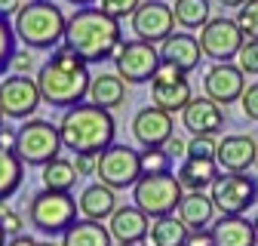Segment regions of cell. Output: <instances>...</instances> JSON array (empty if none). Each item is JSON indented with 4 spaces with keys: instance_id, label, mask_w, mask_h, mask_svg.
<instances>
[{
    "instance_id": "obj_1",
    "label": "cell",
    "mask_w": 258,
    "mask_h": 246,
    "mask_svg": "<svg viewBox=\"0 0 258 246\" xmlns=\"http://www.w3.org/2000/svg\"><path fill=\"white\" fill-rule=\"evenodd\" d=\"M37 86H40V96L46 105L52 108H74L80 102L89 99V65L71 49V46H55L52 55L40 65L37 71Z\"/></svg>"
},
{
    "instance_id": "obj_2",
    "label": "cell",
    "mask_w": 258,
    "mask_h": 246,
    "mask_svg": "<svg viewBox=\"0 0 258 246\" xmlns=\"http://www.w3.org/2000/svg\"><path fill=\"white\" fill-rule=\"evenodd\" d=\"M120 43H123V25L102 7H80L64 28V46H71L86 65L114 58Z\"/></svg>"
},
{
    "instance_id": "obj_3",
    "label": "cell",
    "mask_w": 258,
    "mask_h": 246,
    "mask_svg": "<svg viewBox=\"0 0 258 246\" xmlns=\"http://www.w3.org/2000/svg\"><path fill=\"white\" fill-rule=\"evenodd\" d=\"M58 133L61 142L71 154H89L99 157L105 148L114 145L117 136V120L108 108L92 105V102H80L74 108H68L58 120Z\"/></svg>"
},
{
    "instance_id": "obj_4",
    "label": "cell",
    "mask_w": 258,
    "mask_h": 246,
    "mask_svg": "<svg viewBox=\"0 0 258 246\" xmlns=\"http://www.w3.org/2000/svg\"><path fill=\"white\" fill-rule=\"evenodd\" d=\"M13 28L28 49H55L64 43L68 19L52 0H28L13 19Z\"/></svg>"
},
{
    "instance_id": "obj_5",
    "label": "cell",
    "mask_w": 258,
    "mask_h": 246,
    "mask_svg": "<svg viewBox=\"0 0 258 246\" xmlns=\"http://www.w3.org/2000/svg\"><path fill=\"white\" fill-rule=\"evenodd\" d=\"M77 212H80V203H77V197H71V191L43 188L28 203V222L40 234L55 237V234H64L77 222Z\"/></svg>"
},
{
    "instance_id": "obj_6",
    "label": "cell",
    "mask_w": 258,
    "mask_h": 246,
    "mask_svg": "<svg viewBox=\"0 0 258 246\" xmlns=\"http://www.w3.org/2000/svg\"><path fill=\"white\" fill-rule=\"evenodd\" d=\"M184 197V184L178 181L175 172H145L136 188H133V200L142 212H148L151 219L160 215H172L178 209Z\"/></svg>"
},
{
    "instance_id": "obj_7",
    "label": "cell",
    "mask_w": 258,
    "mask_h": 246,
    "mask_svg": "<svg viewBox=\"0 0 258 246\" xmlns=\"http://www.w3.org/2000/svg\"><path fill=\"white\" fill-rule=\"evenodd\" d=\"M64 148L58 123H49L43 117H31L28 123L19 127V142L16 154L25 166H46L49 160L58 157V151Z\"/></svg>"
},
{
    "instance_id": "obj_8",
    "label": "cell",
    "mask_w": 258,
    "mask_h": 246,
    "mask_svg": "<svg viewBox=\"0 0 258 246\" xmlns=\"http://www.w3.org/2000/svg\"><path fill=\"white\" fill-rule=\"evenodd\" d=\"M95 175H99V181L111 184L114 191L136 188V181L145 175L142 172V151L114 142L111 148H105L95 157Z\"/></svg>"
},
{
    "instance_id": "obj_9",
    "label": "cell",
    "mask_w": 258,
    "mask_h": 246,
    "mask_svg": "<svg viewBox=\"0 0 258 246\" xmlns=\"http://www.w3.org/2000/svg\"><path fill=\"white\" fill-rule=\"evenodd\" d=\"M163 65L157 43L148 40H123L114 52V71L126 80V83H151L157 68Z\"/></svg>"
},
{
    "instance_id": "obj_10",
    "label": "cell",
    "mask_w": 258,
    "mask_h": 246,
    "mask_svg": "<svg viewBox=\"0 0 258 246\" xmlns=\"http://www.w3.org/2000/svg\"><path fill=\"white\" fill-rule=\"evenodd\" d=\"M209 194L221 215H243L258 200V178L252 172H224L212 181Z\"/></svg>"
},
{
    "instance_id": "obj_11",
    "label": "cell",
    "mask_w": 258,
    "mask_h": 246,
    "mask_svg": "<svg viewBox=\"0 0 258 246\" xmlns=\"http://www.w3.org/2000/svg\"><path fill=\"white\" fill-rule=\"evenodd\" d=\"M243 43H246V34H243V28L237 25V19L218 16V19H209L200 28L203 55H209L212 61H231L234 55H240Z\"/></svg>"
},
{
    "instance_id": "obj_12",
    "label": "cell",
    "mask_w": 258,
    "mask_h": 246,
    "mask_svg": "<svg viewBox=\"0 0 258 246\" xmlns=\"http://www.w3.org/2000/svg\"><path fill=\"white\" fill-rule=\"evenodd\" d=\"M190 99H194V92H190L187 74L178 71L175 65H169V61H163L151 80V105L163 108L169 114H181Z\"/></svg>"
},
{
    "instance_id": "obj_13",
    "label": "cell",
    "mask_w": 258,
    "mask_h": 246,
    "mask_svg": "<svg viewBox=\"0 0 258 246\" xmlns=\"http://www.w3.org/2000/svg\"><path fill=\"white\" fill-rule=\"evenodd\" d=\"M43 102L40 86L28 74H7L0 80V108L10 120H28L34 117L37 105Z\"/></svg>"
},
{
    "instance_id": "obj_14",
    "label": "cell",
    "mask_w": 258,
    "mask_h": 246,
    "mask_svg": "<svg viewBox=\"0 0 258 246\" xmlns=\"http://www.w3.org/2000/svg\"><path fill=\"white\" fill-rule=\"evenodd\" d=\"M175 10L166 4V0H142V7L133 16V31L139 40L148 43H163L166 37L175 34Z\"/></svg>"
},
{
    "instance_id": "obj_15",
    "label": "cell",
    "mask_w": 258,
    "mask_h": 246,
    "mask_svg": "<svg viewBox=\"0 0 258 246\" xmlns=\"http://www.w3.org/2000/svg\"><path fill=\"white\" fill-rule=\"evenodd\" d=\"M203 89L206 96L215 99L218 105H234L246 92V71L234 61H212V68L203 74Z\"/></svg>"
},
{
    "instance_id": "obj_16",
    "label": "cell",
    "mask_w": 258,
    "mask_h": 246,
    "mask_svg": "<svg viewBox=\"0 0 258 246\" xmlns=\"http://www.w3.org/2000/svg\"><path fill=\"white\" fill-rule=\"evenodd\" d=\"M133 136L142 148H163L172 136H175V123H172V114L157 108V105H148L142 108L136 117H133Z\"/></svg>"
},
{
    "instance_id": "obj_17",
    "label": "cell",
    "mask_w": 258,
    "mask_h": 246,
    "mask_svg": "<svg viewBox=\"0 0 258 246\" xmlns=\"http://www.w3.org/2000/svg\"><path fill=\"white\" fill-rule=\"evenodd\" d=\"M215 163L224 172H249L252 163H258V145H255V139L246 136V133H231V136L218 139Z\"/></svg>"
},
{
    "instance_id": "obj_18",
    "label": "cell",
    "mask_w": 258,
    "mask_h": 246,
    "mask_svg": "<svg viewBox=\"0 0 258 246\" xmlns=\"http://www.w3.org/2000/svg\"><path fill=\"white\" fill-rule=\"evenodd\" d=\"M181 123L190 136H218L224 130V105L215 99H190L181 111Z\"/></svg>"
},
{
    "instance_id": "obj_19",
    "label": "cell",
    "mask_w": 258,
    "mask_h": 246,
    "mask_svg": "<svg viewBox=\"0 0 258 246\" xmlns=\"http://www.w3.org/2000/svg\"><path fill=\"white\" fill-rule=\"evenodd\" d=\"M108 222L117 243H145L151 234V215L142 212L139 206H117V212Z\"/></svg>"
},
{
    "instance_id": "obj_20",
    "label": "cell",
    "mask_w": 258,
    "mask_h": 246,
    "mask_svg": "<svg viewBox=\"0 0 258 246\" xmlns=\"http://www.w3.org/2000/svg\"><path fill=\"white\" fill-rule=\"evenodd\" d=\"M160 55H163V61L175 65L178 71L190 74V71L200 68L203 46H200V40L194 34H184V31H181V34H172V37H166L163 43H160Z\"/></svg>"
},
{
    "instance_id": "obj_21",
    "label": "cell",
    "mask_w": 258,
    "mask_h": 246,
    "mask_svg": "<svg viewBox=\"0 0 258 246\" xmlns=\"http://www.w3.org/2000/svg\"><path fill=\"white\" fill-rule=\"evenodd\" d=\"M80 203V215L83 219H92V222H105L117 212V191L105 181H92L83 188V194L77 197Z\"/></svg>"
},
{
    "instance_id": "obj_22",
    "label": "cell",
    "mask_w": 258,
    "mask_h": 246,
    "mask_svg": "<svg viewBox=\"0 0 258 246\" xmlns=\"http://www.w3.org/2000/svg\"><path fill=\"white\" fill-rule=\"evenodd\" d=\"M178 219L187 225V231H203L212 225L215 219V203H212V194H203V191H184L181 203H178Z\"/></svg>"
},
{
    "instance_id": "obj_23",
    "label": "cell",
    "mask_w": 258,
    "mask_h": 246,
    "mask_svg": "<svg viewBox=\"0 0 258 246\" xmlns=\"http://www.w3.org/2000/svg\"><path fill=\"white\" fill-rule=\"evenodd\" d=\"M212 237L215 246H258L255 225L243 215H221L218 222H212Z\"/></svg>"
},
{
    "instance_id": "obj_24",
    "label": "cell",
    "mask_w": 258,
    "mask_h": 246,
    "mask_svg": "<svg viewBox=\"0 0 258 246\" xmlns=\"http://www.w3.org/2000/svg\"><path fill=\"white\" fill-rule=\"evenodd\" d=\"M218 178V163L206 157H184L178 166V181L184 184V191H206L212 188V181Z\"/></svg>"
},
{
    "instance_id": "obj_25",
    "label": "cell",
    "mask_w": 258,
    "mask_h": 246,
    "mask_svg": "<svg viewBox=\"0 0 258 246\" xmlns=\"http://www.w3.org/2000/svg\"><path fill=\"white\" fill-rule=\"evenodd\" d=\"M61 246H114V234L102 222L83 219L61 234Z\"/></svg>"
},
{
    "instance_id": "obj_26",
    "label": "cell",
    "mask_w": 258,
    "mask_h": 246,
    "mask_svg": "<svg viewBox=\"0 0 258 246\" xmlns=\"http://www.w3.org/2000/svg\"><path fill=\"white\" fill-rule=\"evenodd\" d=\"M89 102L92 105H102L108 111L120 108L126 102V80L114 71V74H99L92 77V86H89Z\"/></svg>"
},
{
    "instance_id": "obj_27",
    "label": "cell",
    "mask_w": 258,
    "mask_h": 246,
    "mask_svg": "<svg viewBox=\"0 0 258 246\" xmlns=\"http://www.w3.org/2000/svg\"><path fill=\"white\" fill-rule=\"evenodd\" d=\"M25 181V163L19 154L0 145V200H10Z\"/></svg>"
},
{
    "instance_id": "obj_28",
    "label": "cell",
    "mask_w": 258,
    "mask_h": 246,
    "mask_svg": "<svg viewBox=\"0 0 258 246\" xmlns=\"http://www.w3.org/2000/svg\"><path fill=\"white\" fill-rule=\"evenodd\" d=\"M187 225L178 219V215L172 212V215H160V219H154L151 222V243L154 246H184V240H187Z\"/></svg>"
},
{
    "instance_id": "obj_29",
    "label": "cell",
    "mask_w": 258,
    "mask_h": 246,
    "mask_svg": "<svg viewBox=\"0 0 258 246\" xmlns=\"http://www.w3.org/2000/svg\"><path fill=\"white\" fill-rule=\"evenodd\" d=\"M40 175H43V188H52V191H71L77 184V178H80L74 160H64V157L49 160Z\"/></svg>"
},
{
    "instance_id": "obj_30",
    "label": "cell",
    "mask_w": 258,
    "mask_h": 246,
    "mask_svg": "<svg viewBox=\"0 0 258 246\" xmlns=\"http://www.w3.org/2000/svg\"><path fill=\"white\" fill-rule=\"evenodd\" d=\"M172 10H175L178 25L187 28V31H197L212 19L209 16V0H175Z\"/></svg>"
},
{
    "instance_id": "obj_31",
    "label": "cell",
    "mask_w": 258,
    "mask_h": 246,
    "mask_svg": "<svg viewBox=\"0 0 258 246\" xmlns=\"http://www.w3.org/2000/svg\"><path fill=\"white\" fill-rule=\"evenodd\" d=\"M172 154L163 148H142V172H172Z\"/></svg>"
},
{
    "instance_id": "obj_32",
    "label": "cell",
    "mask_w": 258,
    "mask_h": 246,
    "mask_svg": "<svg viewBox=\"0 0 258 246\" xmlns=\"http://www.w3.org/2000/svg\"><path fill=\"white\" fill-rule=\"evenodd\" d=\"M16 28L10 25V19H0V74L10 71V61L16 52Z\"/></svg>"
},
{
    "instance_id": "obj_33",
    "label": "cell",
    "mask_w": 258,
    "mask_h": 246,
    "mask_svg": "<svg viewBox=\"0 0 258 246\" xmlns=\"http://www.w3.org/2000/svg\"><path fill=\"white\" fill-rule=\"evenodd\" d=\"M237 25L243 28L246 40H258V0H246L237 10Z\"/></svg>"
},
{
    "instance_id": "obj_34",
    "label": "cell",
    "mask_w": 258,
    "mask_h": 246,
    "mask_svg": "<svg viewBox=\"0 0 258 246\" xmlns=\"http://www.w3.org/2000/svg\"><path fill=\"white\" fill-rule=\"evenodd\" d=\"M218 154V139L215 136H194L187 142V157H206V160H215Z\"/></svg>"
},
{
    "instance_id": "obj_35",
    "label": "cell",
    "mask_w": 258,
    "mask_h": 246,
    "mask_svg": "<svg viewBox=\"0 0 258 246\" xmlns=\"http://www.w3.org/2000/svg\"><path fill=\"white\" fill-rule=\"evenodd\" d=\"M99 7L108 13V16H114V19H133L136 16V10L142 7V0H99Z\"/></svg>"
},
{
    "instance_id": "obj_36",
    "label": "cell",
    "mask_w": 258,
    "mask_h": 246,
    "mask_svg": "<svg viewBox=\"0 0 258 246\" xmlns=\"http://www.w3.org/2000/svg\"><path fill=\"white\" fill-rule=\"evenodd\" d=\"M237 58H240V68L246 74H258V40H246Z\"/></svg>"
},
{
    "instance_id": "obj_37",
    "label": "cell",
    "mask_w": 258,
    "mask_h": 246,
    "mask_svg": "<svg viewBox=\"0 0 258 246\" xmlns=\"http://www.w3.org/2000/svg\"><path fill=\"white\" fill-rule=\"evenodd\" d=\"M240 105H243V114H246L252 123H258V83H249V86H246Z\"/></svg>"
},
{
    "instance_id": "obj_38",
    "label": "cell",
    "mask_w": 258,
    "mask_h": 246,
    "mask_svg": "<svg viewBox=\"0 0 258 246\" xmlns=\"http://www.w3.org/2000/svg\"><path fill=\"white\" fill-rule=\"evenodd\" d=\"M31 68H34V55L28 49H16L10 61V74H31Z\"/></svg>"
},
{
    "instance_id": "obj_39",
    "label": "cell",
    "mask_w": 258,
    "mask_h": 246,
    "mask_svg": "<svg viewBox=\"0 0 258 246\" xmlns=\"http://www.w3.org/2000/svg\"><path fill=\"white\" fill-rule=\"evenodd\" d=\"M0 225H4V231H7L10 237L22 234V228H25V222H22V215H19L16 209H7L4 215H0Z\"/></svg>"
},
{
    "instance_id": "obj_40",
    "label": "cell",
    "mask_w": 258,
    "mask_h": 246,
    "mask_svg": "<svg viewBox=\"0 0 258 246\" xmlns=\"http://www.w3.org/2000/svg\"><path fill=\"white\" fill-rule=\"evenodd\" d=\"M184 246H215V237H212V228H203V231H190Z\"/></svg>"
},
{
    "instance_id": "obj_41",
    "label": "cell",
    "mask_w": 258,
    "mask_h": 246,
    "mask_svg": "<svg viewBox=\"0 0 258 246\" xmlns=\"http://www.w3.org/2000/svg\"><path fill=\"white\" fill-rule=\"evenodd\" d=\"M74 166L80 175H95V157H89V154H74Z\"/></svg>"
},
{
    "instance_id": "obj_42",
    "label": "cell",
    "mask_w": 258,
    "mask_h": 246,
    "mask_svg": "<svg viewBox=\"0 0 258 246\" xmlns=\"http://www.w3.org/2000/svg\"><path fill=\"white\" fill-rule=\"evenodd\" d=\"M22 7L25 0H0V19H16Z\"/></svg>"
},
{
    "instance_id": "obj_43",
    "label": "cell",
    "mask_w": 258,
    "mask_h": 246,
    "mask_svg": "<svg viewBox=\"0 0 258 246\" xmlns=\"http://www.w3.org/2000/svg\"><path fill=\"white\" fill-rule=\"evenodd\" d=\"M166 151L172 154V157H187V142H181L178 136H172V139L166 142Z\"/></svg>"
},
{
    "instance_id": "obj_44",
    "label": "cell",
    "mask_w": 258,
    "mask_h": 246,
    "mask_svg": "<svg viewBox=\"0 0 258 246\" xmlns=\"http://www.w3.org/2000/svg\"><path fill=\"white\" fill-rule=\"evenodd\" d=\"M16 142H19V130H10V127L0 130V145H4V148L16 151Z\"/></svg>"
},
{
    "instance_id": "obj_45",
    "label": "cell",
    "mask_w": 258,
    "mask_h": 246,
    "mask_svg": "<svg viewBox=\"0 0 258 246\" xmlns=\"http://www.w3.org/2000/svg\"><path fill=\"white\" fill-rule=\"evenodd\" d=\"M7 246H37V240H31L28 234H16V237H10Z\"/></svg>"
},
{
    "instance_id": "obj_46",
    "label": "cell",
    "mask_w": 258,
    "mask_h": 246,
    "mask_svg": "<svg viewBox=\"0 0 258 246\" xmlns=\"http://www.w3.org/2000/svg\"><path fill=\"white\" fill-rule=\"evenodd\" d=\"M215 4H221V7H228V10H240L246 0H215Z\"/></svg>"
},
{
    "instance_id": "obj_47",
    "label": "cell",
    "mask_w": 258,
    "mask_h": 246,
    "mask_svg": "<svg viewBox=\"0 0 258 246\" xmlns=\"http://www.w3.org/2000/svg\"><path fill=\"white\" fill-rule=\"evenodd\" d=\"M68 4H74V7L80 10V7H92V4H95V0H68Z\"/></svg>"
},
{
    "instance_id": "obj_48",
    "label": "cell",
    "mask_w": 258,
    "mask_h": 246,
    "mask_svg": "<svg viewBox=\"0 0 258 246\" xmlns=\"http://www.w3.org/2000/svg\"><path fill=\"white\" fill-rule=\"evenodd\" d=\"M7 243H10V234L4 231V225H0V246H7Z\"/></svg>"
},
{
    "instance_id": "obj_49",
    "label": "cell",
    "mask_w": 258,
    "mask_h": 246,
    "mask_svg": "<svg viewBox=\"0 0 258 246\" xmlns=\"http://www.w3.org/2000/svg\"><path fill=\"white\" fill-rule=\"evenodd\" d=\"M4 117H7V114H4V108H0V130H4V127H7V123H4Z\"/></svg>"
},
{
    "instance_id": "obj_50",
    "label": "cell",
    "mask_w": 258,
    "mask_h": 246,
    "mask_svg": "<svg viewBox=\"0 0 258 246\" xmlns=\"http://www.w3.org/2000/svg\"><path fill=\"white\" fill-rule=\"evenodd\" d=\"M37 246H55V243H52V240H43V243H37Z\"/></svg>"
},
{
    "instance_id": "obj_51",
    "label": "cell",
    "mask_w": 258,
    "mask_h": 246,
    "mask_svg": "<svg viewBox=\"0 0 258 246\" xmlns=\"http://www.w3.org/2000/svg\"><path fill=\"white\" fill-rule=\"evenodd\" d=\"M252 225H255V234H258V215H255V222H252Z\"/></svg>"
},
{
    "instance_id": "obj_52",
    "label": "cell",
    "mask_w": 258,
    "mask_h": 246,
    "mask_svg": "<svg viewBox=\"0 0 258 246\" xmlns=\"http://www.w3.org/2000/svg\"><path fill=\"white\" fill-rule=\"evenodd\" d=\"M117 246H139V243H117Z\"/></svg>"
}]
</instances>
